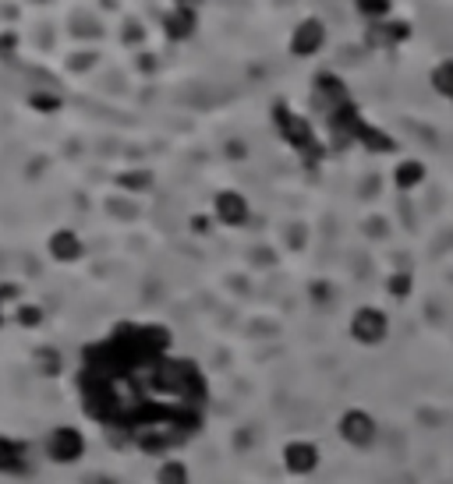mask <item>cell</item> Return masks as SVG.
Returning <instances> with one entry per match:
<instances>
[{"label":"cell","mask_w":453,"mask_h":484,"mask_svg":"<svg viewBox=\"0 0 453 484\" xmlns=\"http://www.w3.org/2000/svg\"><path fill=\"white\" fill-rule=\"evenodd\" d=\"M89 449V439H86V431L82 428H75V424H57V428H50L46 431V439H43V452H46V459L50 463H57V467H71V463H78L82 456Z\"/></svg>","instance_id":"obj_1"},{"label":"cell","mask_w":453,"mask_h":484,"mask_svg":"<svg viewBox=\"0 0 453 484\" xmlns=\"http://www.w3.org/2000/svg\"><path fill=\"white\" fill-rule=\"evenodd\" d=\"M337 435H340V442L347 449L355 452L372 449L376 439H379V424H376V418L365 407H351V410H344L340 420H337Z\"/></svg>","instance_id":"obj_2"},{"label":"cell","mask_w":453,"mask_h":484,"mask_svg":"<svg viewBox=\"0 0 453 484\" xmlns=\"http://www.w3.org/2000/svg\"><path fill=\"white\" fill-rule=\"evenodd\" d=\"M347 332H351V340L357 347L372 351V347L389 340V315L383 308H376V304H361V308H355V315L347 322Z\"/></svg>","instance_id":"obj_3"},{"label":"cell","mask_w":453,"mask_h":484,"mask_svg":"<svg viewBox=\"0 0 453 484\" xmlns=\"http://www.w3.org/2000/svg\"><path fill=\"white\" fill-rule=\"evenodd\" d=\"M280 459H284V470L291 478H312L319 470V463H323V452H319V446L312 439H291V442H284Z\"/></svg>","instance_id":"obj_4"},{"label":"cell","mask_w":453,"mask_h":484,"mask_svg":"<svg viewBox=\"0 0 453 484\" xmlns=\"http://www.w3.org/2000/svg\"><path fill=\"white\" fill-rule=\"evenodd\" d=\"M213 216H216V223L224 226H245L248 216H252V205H248V198L241 192L224 188V192L213 194Z\"/></svg>","instance_id":"obj_5"},{"label":"cell","mask_w":453,"mask_h":484,"mask_svg":"<svg viewBox=\"0 0 453 484\" xmlns=\"http://www.w3.org/2000/svg\"><path fill=\"white\" fill-rule=\"evenodd\" d=\"M277 124H280V134L287 138V145H294L297 153L316 149V131H312V124H308V117L291 114V110L280 103V106H277Z\"/></svg>","instance_id":"obj_6"},{"label":"cell","mask_w":453,"mask_h":484,"mask_svg":"<svg viewBox=\"0 0 453 484\" xmlns=\"http://www.w3.org/2000/svg\"><path fill=\"white\" fill-rule=\"evenodd\" d=\"M312 96H316V103L323 106L329 117H333L337 110L351 106L347 85H344V82H340L337 74H329V71H319V74H316V82H312Z\"/></svg>","instance_id":"obj_7"},{"label":"cell","mask_w":453,"mask_h":484,"mask_svg":"<svg viewBox=\"0 0 453 484\" xmlns=\"http://www.w3.org/2000/svg\"><path fill=\"white\" fill-rule=\"evenodd\" d=\"M160 25H163V35L170 43H185L198 29V11H195V4H174L160 18Z\"/></svg>","instance_id":"obj_8"},{"label":"cell","mask_w":453,"mask_h":484,"mask_svg":"<svg viewBox=\"0 0 453 484\" xmlns=\"http://www.w3.org/2000/svg\"><path fill=\"white\" fill-rule=\"evenodd\" d=\"M29 470H33L29 446H25L22 439L0 435V474H4V478H25Z\"/></svg>","instance_id":"obj_9"},{"label":"cell","mask_w":453,"mask_h":484,"mask_svg":"<svg viewBox=\"0 0 453 484\" xmlns=\"http://www.w3.org/2000/svg\"><path fill=\"white\" fill-rule=\"evenodd\" d=\"M326 46V25L319 18H305L297 22L291 33V54L294 57H316Z\"/></svg>","instance_id":"obj_10"},{"label":"cell","mask_w":453,"mask_h":484,"mask_svg":"<svg viewBox=\"0 0 453 484\" xmlns=\"http://www.w3.org/2000/svg\"><path fill=\"white\" fill-rule=\"evenodd\" d=\"M46 255L57 265H71V262H78L86 255V244H82V237L71 226H61V230H54L46 237Z\"/></svg>","instance_id":"obj_11"},{"label":"cell","mask_w":453,"mask_h":484,"mask_svg":"<svg viewBox=\"0 0 453 484\" xmlns=\"http://www.w3.org/2000/svg\"><path fill=\"white\" fill-rule=\"evenodd\" d=\"M408 35H411V25H408V22H400V18H383V22H372V25H368L365 43H368V46H400Z\"/></svg>","instance_id":"obj_12"},{"label":"cell","mask_w":453,"mask_h":484,"mask_svg":"<svg viewBox=\"0 0 453 484\" xmlns=\"http://www.w3.org/2000/svg\"><path fill=\"white\" fill-rule=\"evenodd\" d=\"M425 181V163L421 160H400L393 170V188L397 192H415Z\"/></svg>","instance_id":"obj_13"},{"label":"cell","mask_w":453,"mask_h":484,"mask_svg":"<svg viewBox=\"0 0 453 484\" xmlns=\"http://www.w3.org/2000/svg\"><path fill=\"white\" fill-rule=\"evenodd\" d=\"M153 484H192V470H188L185 459H170V456H163L160 467H156V474H153Z\"/></svg>","instance_id":"obj_14"},{"label":"cell","mask_w":453,"mask_h":484,"mask_svg":"<svg viewBox=\"0 0 453 484\" xmlns=\"http://www.w3.org/2000/svg\"><path fill=\"white\" fill-rule=\"evenodd\" d=\"M428 82H432V89L443 99H453V57H447V61H439V64L432 67Z\"/></svg>","instance_id":"obj_15"},{"label":"cell","mask_w":453,"mask_h":484,"mask_svg":"<svg viewBox=\"0 0 453 484\" xmlns=\"http://www.w3.org/2000/svg\"><path fill=\"white\" fill-rule=\"evenodd\" d=\"M355 11L372 25V22H383L393 11V0H355Z\"/></svg>","instance_id":"obj_16"},{"label":"cell","mask_w":453,"mask_h":484,"mask_svg":"<svg viewBox=\"0 0 453 484\" xmlns=\"http://www.w3.org/2000/svg\"><path fill=\"white\" fill-rule=\"evenodd\" d=\"M411 291H415V276H411V272H393L387 280V293L393 301H408Z\"/></svg>","instance_id":"obj_17"},{"label":"cell","mask_w":453,"mask_h":484,"mask_svg":"<svg viewBox=\"0 0 453 484\" xmlns=\"http://www.w3.org/2000/svg\"><path fill=\"white\" fill-rule=\"evenodd\" d=\"M43 319H46V315H43L39 304H18V308H15V322L22 325V329H39Z\"/></svg>","instance_id":"obj_18"},{"label":"cell","mask_w":453,"mask_h":484,"mask_svg":"<svg viewBox=\"0 0 453 484\" xmlns=\"http://www.w3.org/2000/svg\"><path fill=\"white\" fill-rule=\"evenodd\" d=\"M29 106H33V110H43V114H54V110H61V96H57V93H33V96H29Z\"/></svg>","instance_id":"obj_19"},{"label":"cell","mask_w":453,"mask_h":484,"mask_svg":"<svg viewBox=\"0 0 453 484\" xmlns=\"http://www.w3.org/2000/svg\"><path fill=\"white\" fill-rule=\"evenodd\" d=\"M121 39H125L128 46H142V43H146V29H142V22H138V18H128V22L121 25Z\"/></svg>","instance_id":"obj_20"},{"label":"cell","mask_w":453,"mask_h":484,"mask_svg":"<svg viewBox=\"0 0 453 484\" xmlns=\"http://www.w3.org/2000/svg\"><path fill=\"white\" fill-rule=\"evenodd\" d=\"M121 184H125V188L131 184V192H146V188L153 184V177H149V173H125Z\"/></svg>","instance_id":"obj_21"},{"label":"cell","mask_w":453,"mask_h":484,"mask_svg":"<svg viewBox=\"0 0 453 484\" xmlns=\"http://www.w3.org/2000/svg\"><path fill=\"white\" fill-rule=\"evenodd\" d=\"M15 50H18V35L0 33V57H15Z\"/></svg>","instance_id":"obj_22"},{"label":"cell","mask_w":453,"mask_h":484,"mask_svg":"<svg viewBox=\"0 0 453 484\" xmlns=\"http://www.w3.org/2000/svg\"><path fill=\"white\" fill-rule=\"evenodd\" d=\"M18 293H22L18 283H0V304H4V301H11V297L18 301Z\"/></svg>","instance_id":"obj_23"},{"label":"cell","mask_w":453,"mask_h":484,"mask_svg":"<svg viewBox=\"0 0 453 484\" xmlns=\"http://www.w3.org/2000/svg\"><path fill=\"white\" fill-rule=\"evenodd\" d=\"M82 484H114V478H110V474H86V478H82Z\"/></svg>","instance_id":"obj_24"},{"label":"cell","mask_w":453,"mask_h":484,"mask_svg":"<svg viewBox=\"0 0 453 484\" xmlns=\"http://www.w3.org/2000/svg\"><path fill=\"white\" fill-rule=\"evenodd\" d=\"M174 4H195V0H174Z\"/></svg>","instance_id":"obj_25"},{"label":"cell","mask_w":453,"mask_h":484,"mask_svg":"<svg viewBox=\"0 0 453 484\" xmlns=\"http://www.w3.org/2000/svg\"><path fill=\"white\" fill-rule=\"evenodd\" d=\"M0 325H4V304H0Z\"/></svg>","instance_id":"obj_26"}]
</instances>
